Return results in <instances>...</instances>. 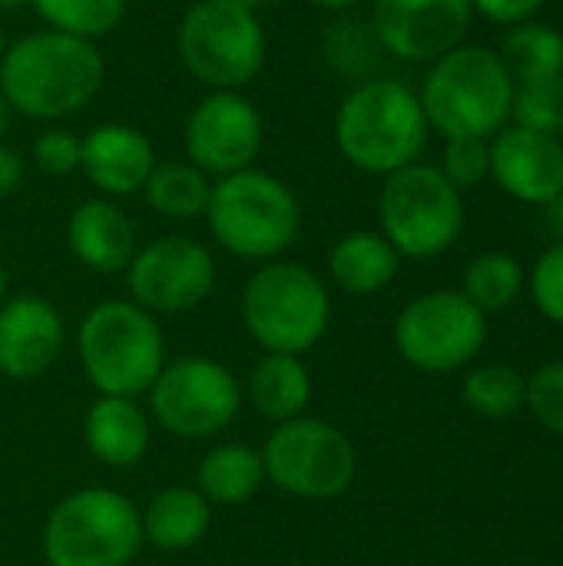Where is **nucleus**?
Returning <instances> with one entry per match:
<instances>
[{"label": "nucleus", "mask_w": 563, "mask_h": 566, "mask_svg": "<svg viewBox=\"0 0 563 566\" xmlns=\"http://www.w3.org/2000/svg\"><path fill=\"white\" fill-rule=\"evenodd\" d=\"M106 83V60L93 40L60 30H33L7 43L0 56V90L10 113L56 123L83 113Z\"/></svg>", "instance_id": "1"}, {"label": "nucleus", "mask_w": 563, "mask_h": 566, "mask_svg": "<svg viewBox=\"0 0 563 566\" xmlns=\"http://www.w3.org/2000/svg\"><path fill=\"white\" fill-rule=\"evenodd\" d=\"M335 146L342 159L368 176H392L421 163L428 119L418 93L392 76L355 83L335 109Z\"/></svg>", "instance_id": "2"}, {"label": "nucleus", "mask_w": 563, "mask_h": 566, "mask_svg": "<svg viewBox=\"0 0 563 566\" xmlns=\"http://www.w3.org/2000/svg\"><path fill=\"white\" fill-rule=\"evenodd\" d=\"M418 99L428 126L445 139H491L511 123L514 80L494 46L458 43L428 63Z\"/></svg>", "instance_id": "3"}, {"label": "nucleus", "mask_w": 563, "mask_h": 566, "mask_svg": "<svg viewBox=\"0 0 563 566\" xmlns=\"http://www.w3.org/2000/svg\"><path fill=\"white\" fill-rule=\"evenodd\" d=\"M202 219L212 239L246 262L279 259L292 249L302 229V209L289 182L256 166L212 179Z\"/></svg>", "instance_id": "4"}, {"label": "nucleus", "mask_w": 563, "mask_h": 566, "mask_svg": "<svg viewBox=\"0 0 563 566\" xmlns=\"http://www.w3.org/2000/svg\"><path fill=\"white\" fill-rule=\"evenodd\" d=\"M76 352L90 385L113 398L146 395L166 365V338L156 315L126 298H110L86 312Z\"/></svg>", "instance_id": "5"}, {"label": "nucleus", "mask_w": 563, "mask_h": 566, "mask_svg": "<svg viewBox=\"0 0 563 566\" xmlns=\"http://www.w3.org/2000/svg\"><path fill=\"white\" fill-rule=\"evenodd\" d=\"M332 318L325 282L302 262H262L242 289V325L265 355H302Z\"/></svg>", "instance_id": "6"}, {"label": "nucleus", "mask_w": 563, "mask_h": 566, "mask_svg": "<svg viewBox=\"0 0 563 566\" xmlns=\"http://www.w3.org/2000/svg\"><path fill=\"white\" fill-rule=\"evenodd\" d=\"M189 76L209 90H246L269 60L262 17L239 0H192L176 30Z\"/></svg>", "instance_id": "7"}, {"label": "nucleus", "mask_w": 563, "mask_h": 566, "mask_svg": "<svg viewBox=\"0 0 563 566\" xmlns=\"http://www.w3.org/2000/svg\"><path fill=\"white\" fill-rule=\"evenodd\" d=\"M143 544L136 504L110 488H83L63 497L46 514L40 537L50 566H129Z\"/></svg>", "instance_id": "8"}, {"label": "nucleus", "mask_w": 563, "mask_h": 566, "mask_svg": "<svg viewBox=\"0 0 563 566\" xmlns=\"http://www.w3.org/2000/svg\"><path fill=\"white\" fill-rule=\"evenodd\" d=\"M378 222L402 259H435L458 242L465 229V199L438 166L411 163L385 176Z\"/></svg>", "instance_id": "9"}, {"label": "nucleus", "mask_w": 563, "mask_h": 566, "mask_svg": "<svg viewBox=\"0 0 563 566\" xmlns=\"http://www.w3.org/2000/svg\"><path fill=\"white\" fill-rule=\"evenodd\" d=\"M259 454L265 481L299 501H335L352 488L358 471L348 434L305 415L275 424Z\"/></svg>", "instance_id": "10"}, {"label": "nucleus", "mask_w": 563, "mask_h": 566, "mask_svg": "<svg viewBox=\"0 0 563 566\" xmlns=\"http://www.w3.org/2000/svg\"><path fill=\"white\" fill-rule=\"evenodd\" d=\"M146 395L163 431L183 441L216 438L236 421L242 405L239 378L212 358H179L163 365Z\"/></svg>", "instance_id": "11"}, {"label": "nucleus", "mask_w": 563, "mask_h": 566, "mask_svg": "<svg viewBox=\"0 0 563 566\" xmlns=\"http://www.w3.org/2000/svg\"><path fill=\"white\" fill-rule=\"evenodd\" d=\"M488 338L484 312L455 289L418 295L395 322L398 355L418 371H455L468 365Z\"/></svg>", "instance_id": "12"}, {"label": "nucleus", "mask_w": 563, "mask_h": 566, "mask_svg": "<svg viewBox=\"0 0 563 566\" xmlns=\"http://www.w3.org/2000/svg\"><path fill=\"white\" fill-rule=\"evenodd\" d=\"M126 289L129 302L149 315H179L212 295L216 259L189 235H163L136 249L126 265Z\"/></svg>", "instance_id": "13"}, {"label": "nucleus", "mask_w": 563, "mask_h": 566, "mask_svg": "<svg viewBox=\"0 0 563 566\" xmlns=\"http://www.w3.org/2000/svg\"><path fill=\"white\" fill-rule=\"evenodd\" d=\"M265 143V123L259 106L242 90H209L183 126L186 163L209 179H222L256 166Z\"/></svg>", "instance_id": "14"}, {"label": "nucleus", "mask_w": 563, "mask_h": 566, "mask_svg": "<svg viewBox=\"0 0 563 566\" xmlns=\"http://www.w3.org/2000/svg\"><path fill=\"white\" fill-rule=\"evenodd\" d=\"M475 20L471 0H372V30L385 56L435 63L465 43Z\"/></svg>", "instance_id": "15"}, {"label": "nucleus", "mask_w": 563, "mask_h": 566, "mask_svg": "<svg viewBox=\"0 0 563 566\" xmlns=\"http://www.w3.org/2000/svg\"><path fill=\"white\" fill-rule=\"evenodd\" d=\"M491 179L518 202L548 206L563 192V143L524 126H504L491 136Z\"/></svg>", "instance_id": "16"}, {"label": "nucleus", "mask_w": 563, "mask_h": 566, "mask_svg": "<svg viewBox=\"0 0 563 566\" xmlns=\"http://www.w3.org/2000/svg\"><path fill=\"white\" fill-rule=\"evenodd\" d=\"M156 169V149L129 123H100L80 136V172L103 199H123L143 192Z\"/></svg>", "instance_id": "17"}, {"label": "nucleus", "mask_w": 563, "mask_h": 566, "mask_svg": "<svg viewBox=\"0 0 563 566\" xmlns=\"http://www.w3.org/2000/svg\"><path fill=\"white\" fill-rule=\"evenodd\" d=\"M63 348V318L40 295H17L0 305V375L10 381L40 378Z\"/></svg>", "instance_id": "18"}, {"label": "nucleus", "mask_w": 563, "mask_h": 566, "mask_svg": "<svg viewBox=\"0 0 563 566\" xmlns=\"http://www.w3.org/2000/svg\"><path fill=\"white\" fill-rule=\"evenodd\" d=\"M66 245L73 259L93 272H126L136 255V226L113 199H83L66 219Z\"/></svg>", "instance_id": "19"}, {"label": "nucleus", "mask_w": 563, "mask_h": 566, "mask_svg": "<svg viewBox=\"0 0 563 566\" xmlns=\"http://www.w3.org/2000/svg\"><path fill=\"white\" fill-rule=\"evenodd\" d=\"M83 441L90 454L106 468H133L149 448V418L136 398L100 395L83 421Z\"/></svg>", "instance_id": "20"}, {"label": "nucleus", "mask_w": 563, "mask_h": 566, "mask_svg": "<svg viewBox=\"0 0 563 566\" xmlns=\"http://www.w3.org/2000/svg\"><path fill=\"white\" fill-rule=\"evenodd\" d=\"M139 521H143L146 544H153L156 551H166V554H179V551L196 547L209 534L212 504L199 491L173 484V488L159 491L146 504V511H139Z\"/></svg>", "instance_id": "21"}, {"label": "nucleus", "mask_w": 563, "mask_h": 566, "mask_svg": "<svg viewBox=\"0 0 563 566\" xmlns=\"http://www.w3.org/2000/svg\"><path fill=\"white\" fill-rule=\"evenodd\" d=\"M402 255L382 232H348L329 252V275L348 295H375L398 275Z\"/></svg>", "instance_id": "22"}, {"label": "nucleus", "mask_w": 563, "mask_h": 566, "mask_svg": "<svg viewBox=\"0 0 563 566\" xmlns=\"http://www.w3.org/2000/svg\"><path fill=\"white\" fill-rule=\"evenodd\" d=\"M249 401L252 408L282 424L302 418L312 401V378L299 355H262L249 375Z\"/></svg>", "instance_id": "23"}, {"label": "nucleus", "mask_w": 563, "mask_h": 566, "mask_svg": "<svg viewBox=\"0 0 563 566\" xmlns=\"http://www.w3.org/2000/svg\"><path fill=\"white\" fill-rule=\"evenodd\" d=\"M196 481L209 504L236 507L265 488V464L262 454L249 444H216L199 461Z\"/></svg>", "instance_id": "24"}, {"label": "nucleus", "mask_w": 563, "mask_h": 566, "mask_svg": "<svg viewBox=\"0 0 563 566\" xmlns=\"http://www.w3.org/2000/svg\"><path fill=\"white\" fill-rule=\"evenodd\" d=\"M209 192H212V179L196 169L192 163H156V169L149 172L143 196L146 206L173 222H189V219H202L206 206H209Z\"/></svg>", "instance_id": "25"}, {"label": "nucleus", "mask_w": 563, "mask_h": 566, "mask_svg": "<svg viewBox=\"0 0 563 566\" xmlns=\"http://www.w3.org/2000/svg\"><path fill=\"white\" fill-rule=\"evenodd\" d=\"M498 53H501L514 86L563 76V33L548 23H534V20L514 23L504 33Z\"/></svg>", "instance_id": "26"}, {"label": "nucleus", "mask_w": 563, "mask_h": 566, "mask_svg": "<svg viewBox=\"0 0 563 566\" xmlns=\"http://www.w3.org/2000/svg\"><path fill=\"white\" fill-rule=\"evenodd\" d=\"M30 7L50 30L93 43L110 36L126 17V0H30Z\"/></svg>", "instance_id": "27"}, {"label": "nucleus", "mask_w": 563, "mask_h": 566, "mask_svg": "<svg viewBox=\"0 0 563 566\" xmlns=\"http://www.w3.org/2000/svg\"><path fill=\"white\" fill-rule=\"evenodd\" d=\"M524 289V269L514 255L508 252H484L471 259L465 269V295L488 315V312H504L514 305V298Z\"/></svg>", "instance_id": "28"}, {"label": "nucleus", "mask_w": 563, "mask_h": 566, "mask_svg": "<svg viewBox=\"0 0 563 566\" xmlns=\"http://www.w3.org/2000/svg\"><path fill=\"white\" fill-rule=\"evenodd\" d=\"M461 395L468 408L481 418H511L524 408L528 378H521V371H514L511 365H484L465 378Z\"/></svg>", "instance_id": "29"}, {"label": "nucleus", "mask_w": 563, "mask_h": 566, "mask_svg": "<svg viewBox=\"0 0 563 566\" xmlns=\"http://www.w3.org/2000/svg\"><path fill=\"white\" fill-rule=\"evenodd\" d=\"M325 56L332 63V70H338L345 80H372L385 50L372 30L368 20H338L329 33H325Z\"/></svg>", "instance_id": "30"}, {"label": "nucleus", "mask_w": 563, "mask_h": 566, "mask_svg": "<svg viewBox=\"0 0 563 566\" xmlns=\"http://www.w3.org/2000/svg\"><path fill=\"white\" fill-rule=\"evenodd\" d=\"M511 123L557 136L563 133V76L541 80V83H521L514 86V103H511Z\"/></svg>", "instance_id": "31"}, {"label": "nucleus", "mask_w": 563, "mask_h": 566, "mask_svg": "<svg viewBox=\"0 0 563 566\" xmlns=\"http://www.w3.org/2000/svg\"><path fill=\"white\" fill-rule=\"evenodd\" d=\"M438 169L458 192L481 186L484 179H491V139H475V136L445 139V156Z\"/></svg>", "instance_id": "32"}, {"label": "nucleus", "mask_w": 563, "mask_h": 566, "mask_svg": "<svg viewBox=\"0 0 563 566\" xmlns=\"http://www.w3.org/2000/svg\"><path fill=\"white\" fill-rule=\"evenodd\" d=\"M524 405L531 408V415L551 431L563 438V361L538 368L528 378V395Z\"/></svg>", "instance_id": "33"}, {"label": "nucleus", "mask_w": 563, "mask_h": 566, "mask_svg": "<svg viewBox=\"0 0 563 566\" xmlns=\"http://www.w3.org/2000/svg\"><path fill=\"white\" fill-rule=\"evenodd\" d=\"M531 295L548 322L563 325V239L538 259L531 272Z\"/></svg>", "instance_id": "34"}, {"label": "nucleus", "mask_w": 563, "mask_h": 566, "mask_svg": "<svg viewBox=\"0 0 563 566\" xmlns=\"http://www.w3.org/2000/svg\"><path fill=\"white\" fill-rule=\"evenodd\" d=\"M33 166L46 176H73L80 172V136L70 129H43L33 139Z\"/></svg>", "instance_id": "35"}, {"label": "nucleus", "mask_w": 563, "mask_h": 566, "mask_svg": "<svg viewBox=\"0 0 563 566\" xmlns=\"http://www.w3.org/2000/svg\"><path fill=\"white\" fill-rule=\"evenodd\" d=\"M544 3L548 0H471L475 13L488 17L491 23H508V27L531 20Z\"/></svg>", "instance_id": "36"}, {"label": "nucleus", "mask_w": 563, "mask_h": 566, "mask_svg": "<svg viewBox=\"0 0 563 566\" xmlns=\"http://www.w3.org/2000/svg\"><path fill=\"white\" fill-rule=\"evenodd\" d=\"M23 172H27L23 156L13 146L0 143V199H10L23 186Z\"/></svg>", "instance_id": "37"}, {"label": "nucleus", "mask_w": 563, "mask_h": 566, "mask_svg": "<svg viewBox=\"0 0 563 566\" xmlns=\"http://www.w3.org/2000/svg\"><path fill=\"white\" fill-rule=\"evenodd\" d=\"M544 212H548V222H551V229L563 235V192H557L548 206H544Z\"/></svg>", "instance_id": "38"}, {"label": "nucleus", "mask_w": 563, "mask_h": 566, "mask_svg": "<svg viewBox=\"0 0 563 566\" xmlns=\"http://www.w3.org/2000/svg\"><path fill=\"white\" fill-rule=\"evenodd\" d=\"M309 3L319 7V10H329V13H345V10L358 7L362 0H309Z\"/></svg>", "instance_id": "39"}, {"label": "nucleus", "mask_w": 563, "mask_h": 566, "mask_svg": "<svg viewBox=\"0 0 563 566\" xmlns=\"http://www.w3.org/2000/svg\"><path fill=\"white\" fill-rule=\"evenodd\" d=\"M7 126H10V106H7V99H3V90H0V143H3V133H7Z\"/></svg>", "instance_id": "40"}, {"label": "nucleus", "mask_w": 563, "mask_h": 566, "mask_svg": "<svg viewBox=\"0 0 563 566\" xmlns=\"http://www.w3.org/2000/svg\"><path fill=\"white\" fill-rule=\"evenodd\" d=\"M239 3H242V7H249L252 13H262V10H265V7H272L275 0H239Z\"/></svg>", "instance_id": "41"}, {"label": "nucleus", "mask_w": 563, "mask_h": 566, "mask_svg": "<svg viewBox=\"0 0 563 566\" xmlns=\"http://www.w3.org/2000/svg\"><path fill=\"white\" fill-rule=\"evenodd\" d=\"M23 7H30V0H0V10H3V13H10V10H23Z\"/></svg>", "instance_id": "42"}, {"label": "nucleus", "mask_w": 563, "mask_h": 566, "mask_svg": "<svg viewBox=\"0 0 563 566\" xmlns=\"http://www.w3.org/2000/svg\"><path fill=\"white\" fill-rule=\"evenodd\" d=\"M7 302V269H3V262H0V305Z\"/></svg>", "instance_id": "43"}, {"label": "nucleus", "mask_w": 563, "mask_h": 566, "mask_svg": "<svg viewBox=\"0 0 563 566\" xmlns=\"http://www.w3.org/2000/svg\"><path fill=\"white\" fill-rule=\"evenodd\" d=\"M3 50H7V33H3V27H0V56H3Z\"/></svg>", "instance_id": "44"}]
</instances>
